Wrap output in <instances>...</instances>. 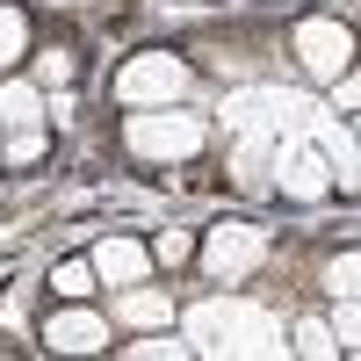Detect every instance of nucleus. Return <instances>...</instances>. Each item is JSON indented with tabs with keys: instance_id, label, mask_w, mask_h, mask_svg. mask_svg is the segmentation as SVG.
<instances>
[{
	"instance_id": "nucleus-5",
	"label": "nucleus",
	"mask_w": 361,
	"mask_h": 361,
	"mask_svg": "<svg viewBox=\"0 0 361 361\" xmlns=\"http://www.w3.org/2000/svg\"><path fill=\"white\" fill-rule=\"evenodd\" d=\"M260 253H267V238H260L253 224H217V231H209V246H202V260H209V275H217V282L246 275Z\"/></svg>"
},
{
	"instance_id": "nucleus-4",
	"label": "nucleus",
	"mask_w": 361,
	"mask_h": 361,
	"mask_svg": "<svg viewBox=\"0 0 361 361\" xmlns=\"http://www.w3.org/2000/svg\"><path fill=\"white\" fill-rule=\"evenodd\" d=\"M267 180H275L282 195H296V202H318L325 188H333V166H325L318 145H304V130H289L275 145V173H267Z\"/></svg>"
},
{
	"instance_id": "nucleus-12",
	"label": "nucleus",
	"mask_w": 361,
	"mask_h": 361,
	"mask_svg": "<svg viewBox=\"0 0 361 361\" xmlns=\"http://www.w3.org/2000/svg\"><path fill=\"white\" fill-rule=\"evenodd\" d=\"M51 289H58V296H87V289H94V260H66V267L51 275Z\"/></svg>"
},
{
	"instance_id": "nucleus-18",
	"label": "nucleus",
	"mask_w": 361,
	"mask_h": 361,
	"mask_svg": "<svg viewBox=\"0 0 361 361\" xmlns=\"http://www.w3.org/2000/svg\"><path fill=\"white\" fill-rule=\"evenodd\" d=\"M152 260H166V267H173V260H188V231H159V246H152Z\"/></svg>"
},
{
	"instance_id": "nucleus-14",
	"label": "nucleus",
	"mask_w": 361,
	"mask_h": 361,
	"mask_svg": "<svg viewBox=\"0 0 361 361\" xmlns=\"http://www.w3.org/2000/svg\"><path fill=\"white\" fill-rule=\"evenodd\" d=\"M325 289H333V296H354V289H361V260H354V253H340L333 267H325Z\"/></svg>"
},
{
	"instance_id": "nucleus-13",
	"label": "nucleus",
	"mask_w": 361,
	"mask_h": 361,
	"mask_svg": "<svg viewBox=\"0 0 361 361\" xmlns=\"http://www.w3.org/2000/svg\"><path fill=\"white\" fill-rule=\"evenodd\" d=\"M296 347H304L311 361H333V354H340V340H333V325H296Z\"/></svg>"
},
{
	"instance_id": "nucleus-7",
	"label": "nucleus",
	"mask_w": 361,
	"mask_h": 361,
	"mask_svg": "<svg viewBox=\"0 0 361 361\" xmlns=\"http://www.w3.org/2000/svg\"><path fill=\"white\" fill-rule=\"evenodd\" d=\"M44 340L58 354H94V347H109V318H94V311H58L44 325Z\"/></svg>"
},
{
	"instance_id": "nucleus-11",
	"label": "nucleus",
	"mask_w": 361,
	"mask_h": 361,
	"mask_svg": "<svg viewBox=\"0 0 361 361\" xmlns=\"http://www.w3.org/2000/svg\"><path fill=\"white\" fill-rule=\"evenodd\" d=\"M267 159H275V152H267V137H246V145H238V188H267Z\"/></svg>"
},
{
	"instance_id": "nucleus-9",
	"label": "nucleus",
	"mask_w": 361,
	"mask_h": 361,
	"mask_svg": "<svg viewBox=\"0 0 361 361\" xmlns=\"http://www.w3.org/2000/svg\"><path fill=\"white\" fill-rule=\"evenodd\" d=\"M0 123L8 130H44V94L37 87H0Z\"/></svg>"
},
{
	"instance_id": "nucleus-10",
	"label": "nucleus",
	"mask_w": 361,
	"mask_h": 361,
	"mask_svg": "<svg viewBox=\"0 0 361 361\" xmlns=\"http://www.w3.org/2000/svg\"><path fill=\"white\" fill-rule=\"evenodd\" d=\"M116 318L123 325H166V296L159 289H123L116 296Z\"/></svg>"
},
{
	"instance_id": "nucleus-6",
	"label": "nucleus",
	"mask_w": 361,
	"mask_h": 361,
	"mask_svg": "<svg viewBox=\"0 0 361 361\" xmlns=\"http://www.w3.org/2000/svg\"><path fill=\"white\" fill-rule=\"evenodd\" d=\"M296 51H304V66H311L318 80H340L354 44H347V29H340V22H325V15H318V22H304V29H296Z\"/></svg>"
},
{
	"instance_id": "nucleus-1",
	"label": "nucleus",
	"mask_w": 361,
	"mask_h": 361,
	"mask_svg": "<svg viewBox=\"0 0 361 361\" xmlns=\"http://www.w3.org/2000/svg\"><path fill=\"white\" fill-rule=\"evenodd\" d=\"M188 347L195 354H231V361H275V354H289L282 325L260 304H246V296H209V304H195L188 311Z\"/></svg>"
},
{
	"instance_id": "nucleus-15",
	"label": "nucleus",
	"mask_w": 361,
	"mask_h": 361,
	"mask_svg": "<svg viewBox=\"0 0 361 361\" xmlns=\"http://www.w3.org/2000/svg\"><path fill=\"white\" fill-rule=\"evenodd\" d=\"M22 37H29V22H22L15 8H0V66H8V58H22Z\"/></svg>"
},
{
	"instance_id": "nucleus-17",
	"label": "nucleus",
	"mask_w": 361,
	"mask_h": 361,
	"mask_svg": "<svg viewBox=\"0 0 361 361\" xmlns=\"http://www.w3.org/2000/svg\"><path fill=\"white\" fill-rule=\"evenodd\" d=\"M37 152H44V130H15V137H8V159H15V166L37 159Z\"/></svg>"
},
{
	"instance_id": "nucleus-8",
	"label": "nucleus",
	"mask_w": 361,
	"mask_h": 361,
	"mask_svg": "<svg viewBox=\"0 0 361 361\" xmlns=\"http://www.w3.org/2000/svg\"><path fill=\"white\" fill-rule=\"evenodd\" d=\"M145 267H152V253L130 246V238H102V246H94V275H102V282H116V289L145 282Z\"/></svg>"
},
{
	"instance_id": "nucleus-3",
	"label": "nucleus",
	"mask_w": 361,
	"mask_h": 361,
	"mask_svg": "<svg viewBox=\"0 0 361 361\" xmlns=\"http://www.w3.org/2000/svg\"><path fill=\"white\" fill-rule=\"evenodd\" d=\"M202 145V123L195 116H180V109H137L130 116V152H145V159H188Z\"/></svg>"
},
{
	"instance_id": "nucleus-16",
	"label": "nucleus",
	"mask_w": 361,
	"mask_h": 361,
	"mask_svg": "<svg viewBox=\"0 0 361 361\" xmlns=\"http://www.w3.org/2000/svg\"><path fill=\"white\" fill-rule=\"evenodd\" d=\"M37 80H44V87H66V80H73V58H66V51H44V58H37Z\"/></svg>"
},
{
	"instance_id": "nucleus-2",
	"label": "nucleus",
	"mask_w": 361,
	"mask_h": 361,
	"mask_svg": "<svg viewBox=\"0 0 361 361\" xmlns=\"http://www.w3.org/2000/svg\"><path fill=\"white\" fill-rule=\"evenodd\" d=\"M180 87H188V66L166 58V51H145V58H130V66L116 73V94L130 109H166V102H180Z\"/></svg>"
},
{
	"instance_id": "nucleus-19",
	"label": "nucleus",
	"mask_w": 361,
	"mask_h": 361,
	"mask_svg": "<svg viewBox=\"0 0 361 361\" xmlns=\"http://www.w3.org/2000/svg\"><path fill=\"white\" fill-rule=\"evenodd\" d=\"M130 354H137V361H159V354L173 361V354H188V340H137Z\"/></svg>"
}]
</instances>
